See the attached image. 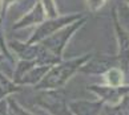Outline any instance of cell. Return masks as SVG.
Returning <instances> with one entry per match:
<instances>
[{
    "label": "cell",
    "instance_id": "obj_7",
    "mask_svg": "<svg viewBox=\"0 0 129 115\" xmlns=\"http://www.w3.org/2000/svg\"><path fill=\"white\" fill-rule=\"evenodd\" d=\"M69 108L75 114L81 115H94L101 112L103 100L101 102H90V100H76L69 104Z\"/></svg>",
    "mask_w": 129,
    "mask_h": 115
},
{
    "label": "cell",
    "instance_id": "obj_2",
    "mask_svg": "<svg viewBox=\"0 0 129 115\" xmlns=\"http://www.w3.org/2000/svg\"><path fill=\"white\" fill-rule=\"evenodd\" d=\"M84 23H85V19L80 17L79 21L71 23L65 29L57 32V33L55 32L53 36H48V37L43 38V45H44V48L48 52H51V53H53L56 56H60L61 50H63V48L65 46V42L69 40L71 35H72L75 31H77Z\"/></svg>",
    "mask_w": 129,
    "mask_h": 115
},
{
    "label": "cell",
    "instance_id": "obj_5",
    "mask_svg": "<svg viewBox=\"0 0 129 115\" xmlns=\"http://www.w3.org/2000/svg\"><path fill=\"white\" fill-rule=\"evenodd\" d=\"M114 66H120L117 57L97 56V57H90L87 61V64L80 68V70L89 74H104L105 71H108Z\"/></svg>",
    "mask_w": 129,
    "mask_h": 115
},
{
    "label": "cell",
    "instance_id": "obj_1",
    "mask_svg": "<svg viewBox=\"0 0 129 115\" xmlns=\"http://www.w3.org/2000/svg\"><path fill=\"white\" fill-rule=\"evenodd\" d=\"M90 54H85V56H81L76 60H71V61H67L64 64H61L59 66H56L52 70L48 71V74L44 77V79L39 83L37 87L39 89H56L59 86L64 85L67 81L69 79L71 75H73L75 71L80 70V68L83 66L85 62H87L90 58Z\"/></svg>",
    "mask_w": 129,
    "mask_h": 115
},
{
    "label": "cell",
    "instance_id": "obj_12",
    "mask_svg": "<svg viewBox=\"0 0 129 115\" xmlns=\"http://www.w3.org/2000/svg\"><path fill=\"white\" fill-rule=\"evenodd\" d=\"M16 90H17L16 86L0 73V98L9 94V93H12V91H16Z\"/></svg>",
    "mask_w": 129,
    "mask_h": 115
},
{
    "label": "cell",
    "instance_id": "obj_4",
    "mask_svg": "<svg viewBox=\"0 0 129 115\" xmlns=\"http://www.w3.org/2000/svg\"><path fill=\"white\" fill-rule=\"evenodd\" d=\"M112 16H113V24H114V29H116L117 41H118V56H117L118 64H120V68L125 71L129 68V35L128 32L122 29L120 23L117 21L114 9L112 11Z\"/></svg>",
    "mask_w": 129,
    "mask_h": 115
},
{
    "label": "cell",
    "instance_id": "obj_9",
    "mask_svg": "<svg viewBox=\"0 0 129 115\" xmlns=\"http://www.w3.org/2000/svg\"><path fill=\"white\" fill-rule=\"evenodd\" d=\"M104 74H105V81L109 86H121L124 83V70L120 66L111 68Z\"/></svg>",
    "mask_w": 129,
    "mask_h": 115
},
{
    "label": "cell",
    "instance_id": "obj_10",
    "mask_svg": "<svg viewBox=\"0 0 129 115\" xmlns=\"http://www.w3.org/2000/svg\"><path fill=\"white\" fill-rule=\"evenodd\" d=\"M48 66L44 65V66H40L37 69H33V70H28V73L24 75V77H20L17 81L19 82H24V83H36L43 78L47 71H48Z\"/></svg>",
    "mask_w": 129,
    "mask_h": 115
},
{
    "label": "cell",
    "instance_id": "obj_13",
    "mask_svg": "<svg viewBox=\"0 0 129 115\" xmlns=\"http://www.w3.org/2000/svg\"><path fill=\"white\" fill-rule=\"evenodd\" d=\"M105 0H88V6L92 11H97L104 6Z\"/></svg>",
    "mask_w": 129,
    "mask_h": 115
},
{
    "label": "cell",
    "instance_id": "obj_3",
    "mask_svg": "<svg viewBox=\"0 0 129 115\" xmlns=\"http://www.w3.org/2000/svg\"><path fill=\"white\" fill-rule=\"evenodd\" d=\"M80 17H81V15H71V16H67V17H57V19H55V20H51V21L44 23L39 28V29L36 31L35 36L31 38L29 44H32V42H37V41H41L43 38L53 35L56 31L61 29L64 25H68V24L73 23L76 20H79Z\"/></svg>",
    "mask_w": 129,
    "mask_h": 115
},
{
    "label": "cell",
    "instance_id": "obj_14",
    "mask_svg": "<svg viewBox=\"0 0 129 115\" xmlns=\"http://www.w3.org/2000/svg\"><path fill=\"white\" fill-rule=\"evenodd\" d=\"M44 3V7L47 8V12H48L49 16H55L56 15V11H55V4L52 0H43Z\"/></svg>",
    "mask_w": 129,
    "mask_h": 115
},
{
    "label": "cell",
    "instance_id": "obj_11",
    "mask_svg": "<svg viewBox=\"0 0 129 115\" xmlns=\"http://www.w3.org/2000/svg\"><path fill=\"white\" fill-rule=\"evenodd\" d=\"M114 13H116L117 21L120 23L122 29L128 32V35H129V4L128 3L118 4L117 9H114Z\"/></svg>",
    "mask_w": 129,
    "mask_h": 115
},
{
    "label": "cell",
    "instance_id": "obj_15",
    "mask_svg": "<svg viewBox=\"0 0 129 115\" xmlns=\"http://www.w3.org/2000/svg\"><path fill=\"white\" fill-rule=\"evenodd\" d=\"M126 3H128V4H129V0H126Z\"/></svg>",
    "mask_w": 129,
    "mask_h": 115
},
{
    "label": "cell",
    "instance_id": "obj_6",
    "mask_svg": "<svg viewBox=\"0 0 129 115\" xmlns=\"http://www.w3.org/2000/svg\"><path fill=\"white\" fill-rule=\"evenodd\" d=\"M93 93H96L99 97H101L103 102L118 103L120 100L129 94V86H90L89 87Z\"/></svg>",
    "mask_w": 129,
    "mask_h": 115
},
{
    "label": "cell",
    "instance_id": "obj_8",
    "mask_svg": "<svg viewBox=\"0 0 129 115\" xmlns=\"http://www.w3.org/2000/svg\"><path fill=\"white\" fill-rule=\"evenodd\" d=\"M43 20H44V11H43L41 4L39 3L31 13H28L24 19H21V20L16 24L15 28H24V27H28V25H32V24L40 23Z\"/></svg>",
    "mask_w": 129,
    "mask_h": 115
}]
</instances>
